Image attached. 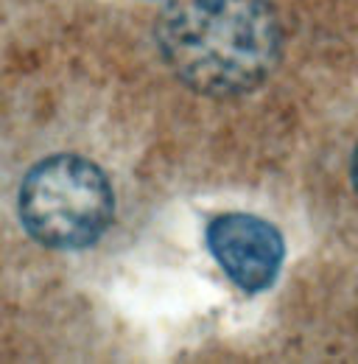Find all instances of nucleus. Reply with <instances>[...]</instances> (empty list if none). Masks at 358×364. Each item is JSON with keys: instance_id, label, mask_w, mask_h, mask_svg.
<instances>
[{"instance_id": "obj_1", "label": "nucleus", "mask_w": 358, "mask_h": 364, "mask_svg": "<svg viewBox=\"0 0 358 364\" xmlns=\"http://www.w3.org/2000/svg\"><path fill=\"white\" fill-rule=\"evenodd\" d=\"M157 46L179 82L205 95H244L271 76L283 28L268 0H168Z\"/></svg>"}, {"instance_id": "obj_4", "label": "nucleus", "mask_w": 358, "mask_h": 364, "mask_svg": "<svg viewBox=\"0 0 358 364\" xmlns=\"http://www.w3.org/2000/svg\"><path fill=\"white\" fill-rule=\"evenodd\" d=\"M350 182H353V188L358 193V146L353 149V157H350Z\"/></svg>"}, {"instance_id": "obj_2", "label": "nucleus", "mask_w": 358, "mask_h": 364, "mask_svg": "<svg viewBox=\"0 0 358 364\" xmlns=\"http://www.w3.org/2000/svg\"><path fill=\"white\" fill-rule=\"evenodd\" d=\"M115 196L107 174L85 157L56 154L20 185V222L53 250H85L112 225Z\"/></svg>"}, {"instance_id": "obj_3", "label": "nucleus", "mask_w": 358, "mask_h": 364, "mask_svg": "<svg viewBox=\"0 0 358 364\" xmlns=\"http://www.w3.org/2000/svg\"><path fill=\"white\" fill-rule=\"evenodd\" d=\"M207 250L222 272L244 291H266L286 258L283 232L252 213H224L207 225Z\"/></svg>"}]
</instances>
